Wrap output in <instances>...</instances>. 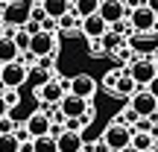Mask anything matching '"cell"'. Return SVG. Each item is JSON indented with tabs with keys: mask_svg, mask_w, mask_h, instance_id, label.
Returning <instances> with one entry per match:
<instances>
[{
	"mask_svg": "<svg viewBox=\"0 0 158 152\" xmlns=\"http://www.w3.org/2000/svg\"><path fill=\"white\" fill-rule=\"evenodd\" d=\"M100 3H102V0H76V3H73V12H76L79 18H91V15L100 12Z\"/></svg>",
	"mask_w": 158,
	"mask_h": 152,
	"instance_id": "20",
	"label": "cell"
},
{
	"mask_svg": "<svg viewBox=\"0 0 158 152\" xmlns=\"http://www.w3.org/2000/svg\"><path fill=\"white\" fill-rule=\"evenodd\" d=\"M59 108H62L64 120H76V117H85V111L91 108V100L76 97V94H64V100L59 102Z\"/></svg>",
	"mask_w": 158,
	"mask_h": 152,
	"instance_id": "8",
	"label": "cell"
},
{
	"mask_svg": "<svg viewBox=\"0 0 158 152\" xmlns=\"http://www.w3.org/2000/svg\"><path fill=\"white\" fill-rule=\"evenodd\" d=\"M59 44H56V32H38L32 35V44H29V53H35V56H56Z\"/></svg>",
	"mask_w": 158,
	"mask_h": 152,
	"instance_id": "11",
	"label": "cell"
},
{
	"mask_svg": "<svg viewBox=\"0 0 158 152\" xmlns=\"http://www.w3.org/2000/svg\"><path fill=\"white\" fill-rule=\"evenodd\" d=\"M126 73L135 76V82L141 85V88H147V85L158 76V64H155V59H135V62L129 64Z\"/></svg>",
	"mask_w": 158,
	"mask_h": 152,
	"instance_id": "3",
	"label": "cell"
},
{
	"mask_svg": "<svg viewBox=\"0 0 158 152\" xmlns=\"http://www.w3.org/2000/svg\"><path fill=\"white\" fill-rule=\"evenodd\" d=\"M15 129H18V126H15V120H12V114H9V117H3V120H0V135H12Z\"/></svg>",
	"mask_w": 158,
	"mask_h": 152,
	"instance_id": "29",
	"label": "cell"
},
{
	"mask_svg": "<svg viewBox=\"0 0 158 152\" xmlns=\"http://www.w3.org/2000/svg\"><path fill=\"white\" fill-rule=\"evenodd\" d=\"M147 91H149V94H152V97H155V100H158V76H155V79H152V82H149V85H147Z\"/></svg>",
	"mask_w": 158,
	"mask_h": 152,
	"instance_id": "37",
	"label": "cell"
},
{
	"mask_svg": "<svg viewBox=\"0 0 158 152\" xmlns=\"http://www.w3.org/2000/svg\"><path fill=\"white\" fill-rule=\"evenodd\" d=\"M88 50H91V56H94V59L108 56V53H106V47H102V38H88Z\"/></svg>",
	"mask_w": 158,
	"mask_h": 152,
	"instance_id": "28",
	"label": "cell"
},
{
	"mask_svg": "<svg viewBox=\"0 0 158 152\" xmlns=\"http://www.w3.org/2000/svg\"><path fill=\"white\" fill-rule=\"evenodd\" d=\"M143 3H147V0H123V6H126V9H138V6H143Z\"/></svg>",
	"mask_w": 158,
	"mask_h": 152,
	"instance_id": "36",
	"label": "cell"
},
{
	"mask_svg": "<svg viewBox=\"0 0 158 152\" xmlns=\"http://www.w3.org/2000/svg\"><path fill=\"white\" fill-rule=\"evenodd\" d=\"M23 143L15 138V132L12 135H0V152H21Z\"/></svg>",
	"mask_w": 158,
	"mask_h": 152,
	"instance_id": "23",
	"label": "cell"
},
{
	"mask_svg": "<svg viewBox=\"0 0 158 152\" xmlns=\"http://www.w3.org/2000/svg\"><path fill=\"white\" fill-rule=\"evenodd\" d=\"M32 149H35V152H59V141H56L53 135L35 138V141H32Z\"/></svg>",
	"mask_w": 158,
	"mask_h": 152,
	"instance_id": "21",
	"label": "cell"
},
{
	"mask_svg": "<svg viewBox=\"0 0 158 152\" xmlns=\"http://www.w3.org/2000/svg\"><path fill=\"white\" fill-rule=\"evenodd\" d=\"M21 29H27L29 35H38V32H41V23H38V21H27V27H21Z\"/></svg>",
	"mask_w": 158,
	"mask_h": 152,
	"instance_id": "34",
	"label": "cell"
},
{
	"mask_svg": "<svg viewBox=\"0 0 158 152\" xmlns=\"http://www.w3.org/2000/svg\"><path fill=\"white\" fill-rule=\"evenodd\" d=\"M111 59H114V64H120V62H135V59H138V56H135V53H132V47H129V44H126V47H120V50H117V53H114V56H111Z\"/></svg>",
	"mask_w": 158,
	"mask_h": 152,
	"instance_id": "26",
	"label": "cell"
},
{
	"mask_svg": "<svg viewBox=\"0 0 158 152\" xmlns=\"http://www.w3.org/2000/svg\"><path fill=\"white\" fill-rule=\"evenodd\" d=\"M108 29H111V27L100 18V12L91 15V18H82V35H85V38H102Z\"/></svg>",
	"mask_w": 158,
	"mask_h": 152,
	"instance_id": "13",
	"label": "cell"
},
{
	"mask_svg": "<svg viewBox=\"0 0 158 152\" xmlns=\"http://www.w3.org/2000/svg\"><path fill=\"white\" fill-rule=\"evenodd\" d=\"M120 76H123V70H120V68H111L108 73H102V88L114 94V88H117V79H120Z\"/></svg>",
	"mask_w": 158,
	"mask_h": 152,
	"instance_id": "24",
	"label": "cell"
},
{
	"mask_svg": "<svg viewBox=\"0 0 158 152\" xmlns=\"http://www.w3.org/2000/svg\"><path fill=\"white\" fill-rule=\"evenodd\" d=\"M120 117H123V123H126V126H132V129H135V126H138V120H141V114H138L135 108L126 102V108H123V114H120Z\"/></svg>",
	"mask_w": 158,
	"mask_h": 152,
	"instance_id": "27",
	"label": "cell"
},
{
	"mask_svg": "<svg viewBox=\"0 0 158 152\" xmlns=\"http://www.w3.org/2000/svg\"><path fill=\"white\" fill-rule=\"evenodd\" d=\"M129 105L135 108L141 117H152V114H158V100L149 94L147 88H141L135 97H129Z\"/></svg>",
	"mask_w": 158,
	"mask_h": 152,
	"instance_id": "10",
	"label": "cell"
},
{
	"mask_svg": "<svg viewBox=\"0 0 158 152\" xmlns=\"http://www.w3.org/2000/svg\"><path fill=\"white\" fill-rule=\"evenodd\" d=\"M27 21H32V6L29 3H6L3 6V23L6 27H27Z\"/></svg>",
	"mask_w": 158,
	"mask_h": 152,
	"instance_id": "4",
	"label": "cell"
},
{
	"mask_svg": "<svg viewBox=\"0 0 158 152\" xmlns=\"http://www.w3.org/2000/svg\"><path fill=\"white\" fill-rule=\"evenodd\" d=\"M44 18H47V9H44L41 3H35V6H32V21H38V23H41Z\"/></svg>",
	"mask_w": 158,
	"mask_h": 152,
	"instance_id": "33",
	"label": "cell"
},
{
	"mask_svg": "<svg viewBox=\"0 0 158 152\" xmlns=\"http://www.w3.org/2000/svg\"><path fill=\"white\" fill-rule=\"evenodd\" d=\"M29 79V68L23 62H9L3 64V73H0V82L6 88H23V82Z\"/></svg>",
	"mask_w": 158,
	"mask_h": 152,
	"instance_id": "5",
	"label": "cell"
},
{
	"mask_svg": "<svg viewBox=\"0 0 158 152\" xmlns=\"http://www.w3.org/2000/svg\"><path fill=\"white\" fill-rule=\"evenodd\" d=\"M85 152H91V149H85Z\"/></svg>",
	"mask_w": 158,
	"mask_h": 152,
	"instance_id": "46",
	"label": "cell"
},
{
	"mask_svg": "<svg viewBox=\"0 0 158 152\" xmlns=\"http://www.w3.org/2000/svg\"><path fill=\"white\" fill-rule=\"evenodd\" d=\"M3 6H6V0H0V9H3Z\"/></svg>",
	"mask_w": 158,
	"mask_h": 152,
	"instance_id": "43",
	"label": "cell"
},
{
	"mask_svg": "<svg viewBox=\"0 0 158 152\" xmlns=\"http://www.w3.org/2000/svg\"><path fill=\"white\" fill-rule=\"evenodd\" d=\"M79 27H82V18H79L73 9H70L64 18H59V29H62V32L64 29H79Z\"/></svg>",
	"mask_w": 158,
	"mask_h": 152,
	"instance_id": "22",
	"label": "cell"
},
{
	"mask_svg": "<svg viewBox=\"0 0 158 152\" xmlns=\"http://www.w3.org/2000/svg\"><path fill=\"white\" fill-rule=\"evenodd\" d=\"M56 27H59L56 18H44V21H41V32H56Z\"/></svg>",
	"mask_w": 158,
	"mask_h": 152,
	"instance_id": "32",
	"label": "cell"
},
{
	"mask_svg": "<svg viewBox=\"0 0 158 152\" xmlns=\"http://www.w3.org/2000/svg\"><path fill=\"white\" fill-rule=\"evenodd\" d=\"M15 138H18L21 143H29V141H32V135H29L27 126H18V129H15Z\"/></svg>",
	"mask_w": 158,
	"mask_h": 152,
	"instance_id": "30",
	"label": "cell"
},
{
	"mask_svg": "<svg viewBox=\"0 0 158 152\" xmlns=\"http://www.w3.org/2000/svg\"><path fill=\"white\" fill-rule=\"evenodd\" d=\"M97 79L91 76V73H76V76H70V94H76V97H85V100H91V97L97 94Z\"/></svg>",
	"mask_w": 158,
	"mask_h": 152,
	"instance_id": "12",
	"label": "cell"
},
{
	"mask_svg": "<svg viewBox=\"0 0 158 152\" xmlns=\"http://www.w3.org/2000/svg\"><path fill=\"white\" fill-rule=\"evenodd\" d=\"M132 146L141 149V152H155V149H158V138L152 135V132H135Z\"/></svg>",
	"mask_w": 158,
	"mask_h": 152,
	"instance_id": "16",
	"label": "cell"
},
{
	"mask_svg": "<svg viewBox=\"0 0 158 152\" xmlns=\"http://www.w3.org/2000/svg\"><path fill=\"white\" fill-rule=\"evenodd\" d=\"M152 59H155V64H158V50H155V56H152Z\"/></svg>",
	"mask_w": 158,
	"mask_h": 152,
	"instance_id": "42",
	"label": "cell"
},
{
	"mask_svg": "<svg viewBox=\"0 0 158 152\" xmlns=\"http://www.w3.org/2000/svg\"><path fill=\"white\" fill-rule=\"evenodd\" d=\"M6 3H27V0H6Z\"/></svg>",
	"mask_w": 158,
	"mask_h": 152,
	"instance_id": "40",
	"label": "cell"
},
{
	"mask_svg": "<svg viewBox=\"0 0 158 152\" xmlns=\"http://www.w3.org/2000/svg\"><path fill=\"white\" fill-rule=\"evenodd\" d=\"M3 100L15 108V105H18V88H6V91H3Z\"/></svg>",
	"mask_w": 158,
	"mask_h": 152,
	"instance_id": "31",
	"label": "cell"
},
{
	"mask_svg": "<svg viewBox=\"0 0 158 152\" xmlns=\"http://www.w3.org/2000/svg\"><path fill=\"white\" fill-rule=\"evenodd\" d=\"M70 3H76V0H70Z\"/></svg>",
	"mask_w": 158,
	"mask_h": 152,
	"instance_id": "45",
	"label": "cell"
},
{
	"mask_svg": "<svg viewBox=\"0 0 158 152\" xmlns=\"http://www.w3.org/2000/svg\"><path fill=\"white\" fill-rule=\"evenodd\" d=\"M9 111H12V105L3 100V94H0V120H3V117H9Z\"/></svg>",
	"mask_w": 158,
	"mask_h": 152,
	"instance_id": "35",
	"label": "cell"
},
{
	"mask_svg": "<svg viewBox=\"0 0 158 152\" xmlns=\"http://www.w3.org/2000/svg\"><path fill=\"white\" fill-rule=\"evenodd\" d=\"M0 73H3V64H0Z\"/></svg>",
	"mask_w": 158,
	"mask_h": 152,
	"instance_id": "44",
	"label": "cell"
},
{
	"mask_svg": "<svg viewBox=\"0 0 158 152\" xmlns=\"http://www.w3.org/2000/svg\"><path fill=\"white\" fill-rule=\"evenodd\" d=\"M120 152H141V149H135V146H126V149H120Z\"/></svg>",
	"mask_w": 158,
	"mask_h": 152,
	"instance_id": "39",
	"label": "cell"
},
{
	"mask_svg": "<svg viewBox=\"0 0 158 152\" xmlns=\"http://www.w3.org/2000/svg\"><path fill=\"white\" fill-rule=\"evenodd\" d=\"M21 59V50H18L15 38H0V64H9Z\"/></svg>",
	"mask_w": 158,
	"mask_h": 152,
	"instance_id": "17",
	"label": "cell"
},
{
	"mask_svg": "<svg viewBox=\"0 0 158 152\" xmlns=\"http://www.w3.org/2000/svg\"><path fill=\"white\" fill-rule=\"evenodd\" d=\"M102 141L111 146V152H120V149H126V146H132V138H135V129L132 126H126L123 123V117L120 114H114L111 117V123L102 129Z\"/></svg>",
	"mask_w": 158,
	"mask_h": 152,
	"instance_id": "1",
	"label": "cell"
},
{
	"mask_svg": "<svg viewBox=\"0 0 158 152\" xmlns=\"http://www.w3.org/2000/svg\"><path fill=\"white\" fill-rule=\"evenodd\" d=\"M35 97H38V102H47V105H59V102L64 100V88L59 79H44V82L35 88Z\"/></svg>",
	"mask_w": 158,
	"mask_h": 152,
	"instance_id": "7",
	"label": "cell"
},
{
	"mask_svg": "<svg viewBox=\"0 0 158 152\" xmlns=\"http://www.w3.org/2000/svg\"><path fill=\"white\" fill-rule=\"evenodd\" d=\"M15 44H18V50H21V53H27L29 44H32V35H29L27 29H18V32H15Z\"/></svg>",
	"mask_w": 158,
	"mask_h": 152,
	"instance_id": "25",
	"label": "cell"
},
{
	"mask_svg": "<svg viewBox=\"0 0 158 152\" xmlns=\"http://www.w3.org/2000/svg\"><path fill=\"white\" fill-rule=\"evenodd\" d=\"M0 27H3V9H0Z\"/></svg>",
	"mask_w": 158,
	"mask_h": 152,
	"instance_id": "41",
	"label": "cell"
},
{
	"mask_svg": "<svg viewBox=\"0 0 158 152\" xmlns=\"http://www.w3.org/2000/svg\"><path fill=\"white\" fill-rule=\"evenodd\" d=\"M35 3H41L47 9V18H64L68 15L70 9H73V3H70V0H35Z\"/></svg>",
	"mask_w": 158,
	"mask_h": 152,
	"instance_id": "15",
	"label": "cell"
},
{
	"mask_svg": "<svg viewBox=\"0 0 158 152\" xmlns=\"http://www.w3.org/2000/svg\"><path fill=\"white\" fill-rule=\"evenodd\" d=\"M102 47H106V53H108V56H114L120 47H126V38L117 32V29H108V32L102 35Z\"/></svg>",
	"mask_w": 158,
	"mask_h": 152,
	"instance_id": "19",
	"label": "cell"
},
{
	"mask_svg": "<svg viewBox=\"0 0 158 152\" xmlns=\"http://www.w3.org/2000/svg\"><path fill=\"white\" fill-rule=\"evenodd\" d=\"M147 6H149V9H155V12H158V0H147Z\"/></svg>",
	"mask_w": 158,
	"mask_h": 152,
	"instance_id": "38",
	"label": "cell"
},
{
	"mask_svg": "<svg viewBox=\"0 0 158 152\" xmlns=\"http://www.w3.org/2000/svg\"><path fill=\"white\" fill-rule=\"evenodd\" d=\"M129 23L135 29V35H155L158 32V12L143 3V6L129 12Z\"/></svg>",
	"mask_w": 158,
	"mask_h": 152,
	"instance_id": "2",
	"label": "cell"
},
{
	"mask_svg": "<svg viewBox=\"0 0 158 152\" xmlns=\"http://www.w3.org/2000/svg\"><path fill=\"white\" fill-rule=\"evenodd\" d=\"M138 91H141V85L135 82V76L123 73V76L117 79V88H114V94H117V97H126V100H129V97H135Z\"/></svg>",
	"mask_w": 158,
	"mask_h": 152,
	"instance_id": "18",
	"label": "cell"
},
{
	"mask_svg": "<svg viewBox=\"0 0 158 152\" xmlns=\"http://www.w3.org/2000/svg\"><path fill=\"white\" fill-rule=\"evenodd\" d=\"M56 141H59V152H85V141H82V135H79V132L64 129Z\"/></svg>",
	"mask_w": 158,
	"mask_h": 152,
	"instance_id": "14",
	"label": "cell"
},
{
	"mask_svg": "<svg viewBox=\"0 0 158 152\" xmlns=\"http://www.w3.org/2000/svg\"><path fill=\"white\" fill-rule=\"evenodd\" d=\"M100 18L108 23V27H114V23H120V21L129 18V9L123 6V0H102L100 3Z\"/></svg>",
	"mask_w": 158,
	"mask_h": 152,
	"instance_id": "9",
	"label": "cell"
},
{
	"mask_svg": "<svg viewBox=\"0 0 158 152\" xmlns=\"http://www.w3.org/2000/svg\"><path fill=\"white\" fill-rule=\"evenodd\" d=\"M23 126L29 129V135H32V141H35V138L50 135V129H53V117H50L47 111H41V108H35V111L29 114L27 120H23Z\"/></svg>",
	"mask_w": 158,
	"mask_h": 152,
	"instance_id": "6",
	"label": "cell"
}]
</instances>
